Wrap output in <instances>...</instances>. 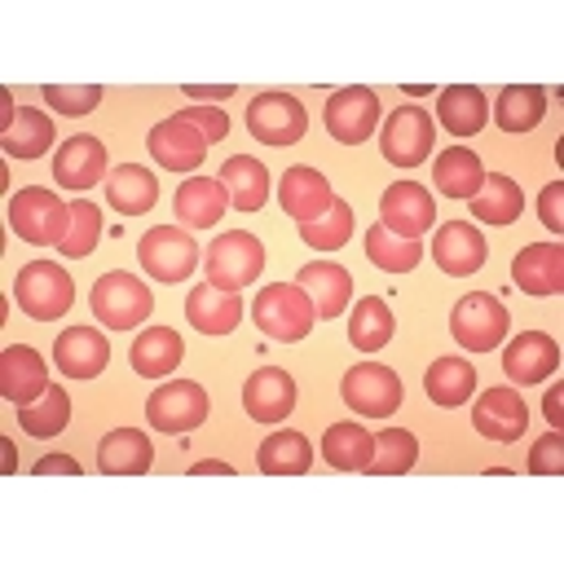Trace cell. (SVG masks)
Here are the masks:
<instances>
[{"instance_id":"obj_1","label":"cell","mask_w":564,"mask_h":564,"mask_svg":"<svg viewBox=\"0 0 564 564\" xmlns=\"http://www.w3.org/2000/svg\"><path fill=\"white\" fill-rule=\"evenodd\" d=\"M251 322L260 326V335L295 344V339H304L313 330L317 313H313V300L304 295L300 282H269L251 300Z\"/></svg>"},{"instance_id":"obj_2","label":"cell","mask_w":564,"mask_h":564,"mask_svg":"<svg viewBox=\"0 0 564 564\" xmlns=\"http://www.w3.org/2000/svg\"><path fill=\"white\" fill-rule=\"evenodd\" d=\"M13 300L26 317L35 322H53V317H66L70 304H75V282L70 273L57 264V260H31L18 269V282H13Z\"/></svg>"},{"instance_id":"obj_3","label":"cell","mask_w":564,"mask_h":564,"mask_svg":"<svg viewBox=\"0 0 564 564\" xmlns=\"http://www.w3.org/2000/svg\"><path fill=\"white\" fill-rule=\"evenodd\" d=\"M150 308H154L150 286L128 269H110L93 282V317L106 330H132L150 317Z\"/></svg>"},{"instance_id":"obj_4","label":"cell","mask_w":564,"mask_h":564,"mask_svg":"<svg viewBox=\"0 0 564 564\" xmlns=\"http://www.w3.org/2000/svg\"><path fill=\"white\" fill-rule=\"evenodd\" d=\"M511 330V313L489 291H467L449 313V335L467 352H494Z\"/></svg>"},{"instance_id":"obj_5","label":"cell","mask_w":564,"mask_h":564,"mask_svg":"<svg viewBox=\"0 0 564 564\" xmlns=\"http://www.w3.org/2000/svg\"><path fill=\"white\" fill-rule=\"evenodd\" d=\"M66 220H70V203H62L44 185H26L9 198V225L31 247H57L66 234Z\"/></svg>"},{"instance_id":"obj_6","label":"cell","mask_w":564,"mask_h":564,"mask_svg":"<svg viewBox=\"0 0 564 564\" xmlns=\"http://www.w3.org/2000/svg\"><path fill=\"white\" fill-rule=\"evenodd\" d=\"M203 264H207V282H212V286H220V291H242L247 282L260 278V269H264V247H260L256 234L229 229V234L212 238Z\"/></svg>"},{"instance_id":"obj_7","label":"cell","mask_w":564,"mask_h":564,"mask_svg":"<svg viewBox=\"0 0 564 564\" xmlns=\"http://www.w3.org/2000/svg\"><path fill=\"white\" fill-rule=\"evenodd\" d=\"M432 141H436V123L427 106H397L379 123V150L392 167H419L432 154Z\"/></svg>"},{"instance_id":"obj_8","label":"cell","mask_w":564,"mask_h":564,"mask_svg":"<svg viewBox=\"0 0 564 564\" xmlns=\"http://www.w3.org/2000/svg\"><path fill=\"white\" fill-rule=\"evenodd\" d=\"M137 260L154 282H185L198 269V242L176 225H154L137 242Z\"/></svg>"},{"instance_id":"obj_9","label":"cell","mask_w":564,"mask_h":564,"mask_svg":"<svg viewBox=\"0 0 564 564\" xmlns=\"http://www.w3.org/2000/svg\"><path fill=\"white\" fill-rule=\"evenodd\" d=\"M242 119H247V132L256 141H264V145H295L308 132V110L291 93H278V88L251 97Z\"/></svg>"},{"instance_id":"obj_10","label":"cell","mask_w":564,"mask_h":564,"mask_svg":"<svg viewBox=\"0 0 564 564\" xmlns=\"http://www.w3.org/2000/svg\"><path fill=\"white\" fill-rule=\"evenodd\" d=\"M339 392H344V401H348L357 414H366V419H388V414H397V405H401V375H397L392 366H383V361H357V366L344 375Z\"/></svg>"},{"instance_id":"obj_11","label":"cell","mask_w":564,"mask_h":564,"mask_svg":"<svg viewBox=\"0 0 564 564\" xmlns=\"http://www.w3.org/2000/svg\"><path fill=\"white\" fill-rule=\"evenodd\" d=\"M207 419V392L203 383L194 379H172V383H159L150 397H145V423L159 427V432H194L198 423Z\"/></svg>"},{"instance_id":"obj_12","label":"cell","mask_w":564,"mask_h":564,"mask_svg":"<svg viewBox=\"0 0 564 564\" xmlns=\"http://www.w3.org/2000/svg\"><path fill=\"white\" fill-rule=\"evenodd\" d=\"M322 123H326V132H330L339 145H361V141H370V132L379 128V97H375V88L352 84V88L330 93V101H326V110H322Z\"/></svg>"},{"instance_id":"obj_13","label":"cell","mask_w":564,"mask_h":564,"mask_svg":"<svg viewBox=\"0 0 564 564\" xmlns=\"http://www.w3.org/2000/svg\"><path fill=\"white\" fill-rule=\"evenodd\" d=\"M379 225L388 234H397V238L419 242L436 225V203H432V194L419 181H397L379 198Z\"/></svg>"},{"instance_id":"obj_14","label":"cell","mask_w":564,"mask_h":564,"mask_svg":"<svg viewBox=\"0 0 564 564\" xmlns=\"http://www.w3.org/2000/svg\"><path fill=\"white\" fill-rule=\"evenodd\" d=\"M145 150L154 154V163L163 172H198V163L207 159V137L194 123H185L181 115H167L150 128Z\"/></svg>"},{"instance_id":"obj_15","label":"cell","mask_w":564,"mask_h":564,"mask_svg":"<svg viewBox=\"0 0 564 564\" xmlns=\"http://www.w3.org/2000/svg\"><path fill=\"white\" fill-rule=\"evenodd\" d=\"M471 423L485 441H498V445H511L524 436L529 427V405L516 388H485L471 405Z\"/></svg>"},{"instance_id":"obj_16","label":"cell","mask_w":564,"mask_h":564,"mask_svg":"<svg viewBox=\"0 0 564 564\" xmlns=\"http://www.w3.org/2000/svg\"><path fill=\"white\" fill-rule=\"evenodd\" d=\"M560 370V344L546 330H520L507 348H502V375L511 383H546Z\"/></svg>"},{"instance_id":"obj_17","label":"cell","mask_w":564,"mask_h":564,"mask_svg":"<svg viewBox=\"0 0 564 564\" xmlns=\"http://www.w3.org/2000/svg\"><path fill=\"white\" fill-rule=\"evenodd\" d=\"M278 203H282V212H286L295 225H308V220H317V216L330 212L335 189H330V181H326L317 167L295 163V167H286L282 181H278Z\"/></svg>"},{"instance_id":"obj_18","label":"cell","mask_w":564,"mask_h":564,"mask_svg":"<svg viewBox=\"0 0 564 564\" xmlns=\"http://www.w3.org/2000/svg\"><path fill=\"white\" fill-rule=\"evenodd\" d=\"M242 405H247V419L256 423H282L295 410V379L278 366H260L242 383Z\"/></svg>"},{"instance_id":"obj_19","label":"cell","mask_w":564,"mask_h":564,"mask_svg":"<svg viewBox=\"0 0 564 564\" xmlns=\"http://www.w3.org/2000/svg\"><path fill=\"white\" fill-rule=\"evenodd\" d=\"M511 282L524 295H560L564 291V247L560 242H529L511 260Z\"/></svg>"},{"instance_id":"obj_20","label":"cell","mask_w":564,"mask_h":564,"mask_svg":"<svg viewBox=\"0 0 564 564\" xmlns=\"http://www.w3.org/2000/svg\"><path fill=\"white\" fill-rule=\"evenodd\" d=\"M106 361H110V344L97 326H70L53 344V366L66 379H97L106 370Z\"/></svg>"},{"instance_id":"obj_21","label":"cell","mask_w":564,"mask_h":564,"mask_svg":"<svg viewBox=\"0 0 564 564\" xmlns=\"http://www.w3.org/2000/svg\"><path fill=\"white\" fill-rule=\"evenodd\" d=\"M485 256H489L485 234H480L476 225H467V220H449V225H441L436 238H432V260H436L449 278H471V273L485 264Z\"/></svg>"},{"instance_id":"obj_22","label":"cell","mask_w":564,"mask_h":564,"mask_svg":"<svg viewBox=\"0 0 564 564\" xmlns=\"http://www.w3.org/2000/svg\"><path fill=\"white\" fill-rule=\"evenodd\" d=\"M106 176V145L88 132L70 137L57 145L53 154V181L66 185V189H93L97 181Z\"/></svg>"},{"instance_id":"obj_23","label":"cell","mask_w":564,"mask_h":564,"mask_svg":"<svg viewBox=\"0 0 564 564\" xmlns=\"http://www.w3.org/2000/svg\"><path fill=\"white\" fill-rule=\"evenodd\" d=\"M295 282H300L304 295L313 300L317 322L339 317V313L348 308V300H352V273H348L344 264H335V260H313V264H304V269L295 273Z\"/></svg>"},{"instance_id":"obj_24","label":"cell","mask_w":564,"mask_h":564,"mask_svg":"<svg viewBox=\"0 0 564 564\" xmlns=\"http://www.w3.org/2000/svg\"><path fill=\"white\" fill-rule=\"evenodd\" d=\"M48 388V366L35 348L26 344H9L4 357H0V392L13 401V405H31L40 401Z\"/></svg>"},{"instance_id":"obj_25","label":"cell","mask_w":564,"mask_h":564,"mask_svg":"<svg viewBox=\"0 0 564 564\" xmlns=\"http://www.w3.org/2000/svg\"><path fill=\"white\" fill-rule=\"evenodd\" d=\"M172 212H176V220L189 225V229H212V225L229 212V194H225L220 176H189V181L176 185Z\"/></svg>"},{"instance_id":"obj_26","label":"cell","mask_w":564,"mask_h":564,"mask_svg":"<svg viewBox=\"0 0 564 564\" xmlns=\"http://www.w3.org/2000/svg\"><path fill=\"white\" fill-rule=\"evenodd\" d=\"M185 317L203 335H229L242 322V300H238V291H220L212 282H198L185 295Z\"/></svg>"},{"instance_id":"obj_27","label":"cell","mask_w":564,"mask_h":564,"mask_svg":"<svg viewBox=\"0 0 564 564\" xmlns=\"http://www.w3.org/2000/svg\"><path fill=\"white\" fill-rule=\"evenodd\" d=\"M181 357H185V339H181L172 326H145V330L132 339V348H128V361H132V370H137L141 379H163V375H172V370L181 366Z\"/></svg>"},{"instance_id":"obj_28","label":"cell","mask_w":564,"mask_h":564,"mask_svg":"<svg viewBox=\"0 0 564 564\" xmlns=\"http://www.w3.org/2000/svg\"><path fill=\"white\" fill-rule=\"evenodd\" d=\"M154 463V445L141 427H115L97 445V467L106 476H141Z\"/></svg>"},{"instance_id":"obj_29","label":"cell","mask_w":564,"mask_h":564,"mask_svg":"<svg viewBox=\"0 0 564 564\" xmlns=\"http://www.w3.org/2000/svg\"><path fill=\"white\" fill-rule=\"evenodd\" d=\"M436 119L449 137H476L489 123V97L476 84H449L436 97Z\"/></svg>"},{"instance_id":"obj_30","label":"cell","mask_w":564,"mask_h":564,"mask_svg":"<svg viewBox=\"0 0 564 564\" xmlns=\"http://www.w3.org/2000/svg\"><path fill=\"white\" fill-rule=\"evenodd\" d=\"M106 203L119 212V216H141L159 203V176L141 163H119L110 176H106Z\"/></svg>"},{"instance_id":"obj_31","label":"cell","mask_w":564,"mask_h":564,"mask_svg":"<svg viewBox=\"0 0 564 564\" xmlns=\"http://www.w3.org/2000/svg\"><path fill=\"white\" fill-rule=\"evenodd\" d=\"M256 467L264 476H304L313 467V441L295 427H282V432H269L256 449Z\"/></svg>"},{"instance_id":"obj_32","label":"cell","mask_w":564,"mask_h":564,"mask_svg":"<svg viewBox=\"0 0 564 564\" xmlns=\"http://www.w3.org/2000/svg\"><path fill=\"white\" fill-rule=\"evenodd\" d=\"M423 392L432 405L441 410H458L463 401H471L476 392V366L463 361V357H436L423 375Z\"/></svg>"},{"instance_id":"obj_33","label":"cell","mask_w":564,"mask_h":564,"mask_svg":"<svg viewBox=\"0 0 564 564\" xmlns=\"http://www.w3.org/2000/svg\"><path fill=\"white\" fill-rule=\"evenodd\" d=\"M546 115V88L542 84H507L494 97V123L502 132H533Z\"/></svg>"},{"instance_id":"obj_34","label":"cell","mask_w":564,"mask_h":564,"mask_svg":"<svg viewBox=\"0 0 564 564\" xmlns=\"http://www.w3.org/2000/svg\"><path fill=\"white\" fill-rule=\"evenodd\" d=\"M4 154L9 159H40L48 154V145L57 141L53 137V119L35 106H13L9 110V128H4Z\"/></svg>"},{"instance_id":"obj_35","label":"cell","mask_w":564,"mask_h":564,"mask_svg":"<svg viewBox=\"0 0 564 564\" xmlns=\"http://www.w3.org/2000/svg\"><path fill=\"white\" fill-rule=\"evenodd\" d=\"M220 185L238 212H260L269 198V167L251 154H234L220 163Z\"/></svg>"},{"instance_id":"obj_36","label":"cell","mask_w":564,"mask_h":564,"mask_svg":"<svg viewBox=\"0 0 564 564\" xmlns=\"http://www.w3.org/2000/svg\"><path fill=\"white\" fill-rule=\"evenodd\" d=\"M432 181H436V189L445 198H471L485 185V167H480V159H476L471 145H449V150L436 154Z\"/></svg>"},{"instance_id":"obj_37","label":"cell","mask_w":564,"mask_h":564,"mask_svg":"<svg viewBox=\"0 0 564 564\" xmlns=\"http://www.w3.org/2000/svg\"><path fill=\"white\" fill-rule=\"evenodd\" d=\"M467 203H471V216L476 220H485V225H511L524 212V189L511 176H502V172H485V185Z\"/></svg>"},{"instance_id":"obj_38","label":"cell","mask_w":564,"mask_h":564,"mask_svg":"<svg viewBox=\"0 0 564 564\" xmlns=\"http://www.w3.org/2000/svg\"><path fill=\"white\" fill-rule=\"evenodd\" d=\"M392 330H397V317H392L388 300L361 295V300L352 304V313H348V344H352L357 352H379V348L392 339Z\"/></svg>"},{"instance_id":"obj_39","label":"cell","mask_w":564,"mask_h":564,"mask_svg":"<svg viewBox=\"0 0 564 564\" xmlns=\"http://www.w3.org/2000/svg\"><path fill=\"white\" fill-rule=\"evenodd\" d=\"M322 458L335 471H366V463L375 458V436L361 423H330L322 432Z\"/></svg>"},{"instance_id":"obj_40","label":"cell","mask_w":564,"mask_h":564,"mask_svg":"<svg viewBox=\"0 0 564 564\" xmlns=\"http://www.w3.org/2000/svg\"><path fill=\"white\" fill-rule=\"evenodd\" d=\"M419 463V436L410 427H383L375 436V458L366 463L370 476H405Z\"/></svg>"},{"instance_id":"obj_41","label":"cell","mask_w":564,"mask_h":564,"mask_svg":"<svg viewBox=\"0 0 564 564\" xmlns=\"http://www.w3.org/2000/svg\"><path fill=\"white\" fill-rule=\"evenodd\" d=\"M18 423H22L26 436H57L70 423V392L57 388V383H48L40 401L18 405Z\"/></svg>"},{"instance_id":"obj_42","label":"cell","mask_w":564,"mask_h":564,"mask_svg":"<svg viewBox=\"0 0 564 564\" xmlns=\"http://www.w3.org/2000/svg\"><path fill=\"white\" fill-rule=\"evenodd\" d=\"M366 256H370V264L383 269V273H410V269L423 260V242H410V238L388 234L383 225H370V229H366Z\"/></svg>"},{"instance_id":"obj_43","label":"cell","mask_w":564,"mask_h":564,"mask_svg":"<svg viewBox=\"0 0 564 564\" xmlns=\"http://www.w3.org/2000/svg\"><path fill=\"white\" fill-rule=\"evenodd\" d=\"M97 238H101V207H97V203H88V198H75V203H70V220H66V234H62L57 251H62L66 260H84V256H93Z\"/></svg>"},{"instance_id":"obj_44","label":"cell","mask_w":564,"mask_h":564,"mask_svg":"<svg viewBox=\"0 0 564 564\" xmlns=\"http://www.w3.org/2000/svg\"><path fill=\"white\" fill-rule=\"evenodd\" d=\"M352 225H357L352 203L335 198L326 216H317V220L300 225V238H304V247H317V251H339V247L352 238Z\"/></svg>"},{"instance_id":"obj_45","label":"cell","mask_w":564,"mask_h":564,"mask_svg":"<svg viewBox=\"0 0 564 564\" xmlns=\"http://www.w3.org/2000/svg\"><path fill=\"white\" fill-rule=\"evenodd\" d=\"M101 101V84H44V106L57 115H88Z\"/></svg>"},{"instance_id":"obj_46","label":"cell","mask_w":564,"mask_h":564,"mask_svg":"<svg viewBox=\"0 0 564 564\" xmlns=\"http://www.w3.org/2000/svg\"><path fill=\"white\" fill-rule=\"evenodd\" d=\"M560 471H564V436L560 427H551L529 445V476H560Z\"/></svg>"},{"instance_id":"obj_47","label":"cell","mask_w":564,"mask_h":564,"mask_svg":"<svg viewBox=\"0 0 564 564\" xmlns=\"http://www.w3.org/2000/svg\"><path fill=\"white\" fill-rule=\"evenodd\" d=\"M185 123H194L203 137H207V145H216V141H225V132H229V115L220 110V106H185V110H176Z\"/></svg>"},{"instance_id":"obj_48","label":"cell","mask_w":564,"mask_h":564,"mask_svg":"<svg viewBox=\"0 0 564 564\" xmlns=\"http://www.w3.org/2000/svg\"><path fill=\"white\" fill-rule=\"evenodd\" d=\"M538 220L551 234H564V181H546L538 189Z\"/></svg>"},{"instance_id":"obj_49","label":"cell","mask_w":564,"mask_h":564,"mask_svg":"<svg viewBox=\"0 0 564 564\" xmlns=\"http://www.w3.org/2000/svg\"><path fill=\"white\" fill-rule=\"evenodd\" d=\"M35 476H79V463L70 454H48L35 463Z\"/></svg>"},{"instance_id":"obj_50","label":"cell","mask_w":564,"mask_h":564,"mask_svg":"<svg viewBox=\"0 0 564 564\" xmlns=\"http://www.w3.org/2000/svg\"><path fill=\"white\" fill-rule=\"evenodd\" d=\"M185 97H194V101L212 106V101H225V97H234V84H216V88H203V84H185Z\"/></svg>"},{"instance_id":"obj_51","label":"cell","mask_w":564,"mask_h":564,"mask_svg":"<svg viewBox=\"0 0 564 564\" xmlns=\"http://www.w3.org/2000/svg\"><path fill=\"white\" fill-rule=\"evenodd\" d=\"M542 414H546V423H551V427H564V419H560V388H546Z\"/></svg>"},{"instance_id":"obj_52","label":"cell","mask_w":564,"mask_h":564,"mask_svg":"<svg viewBox=\"0 0 564 564\" xmlns=\"http://www.w3.org/2000/svg\"><path fill=\"white\" fill-rule=\"evenodd\" d=\"M189 476H234V467L229 463H194Z\"/></svg>"},{"instance_id":"obj_53","label":"cell","mask_w":564,"mask_h":564,"mask_svg":"<svg viewBox=\"0 0 564 564\" xmlns=\"http://www.w3.org/2000/svg\"><path fill=\"white\" fill-rule=\"evenodd\" d=\"M0 454H4V471H18V449H13V441H0Z\"/></svg>"}]
</instances>
